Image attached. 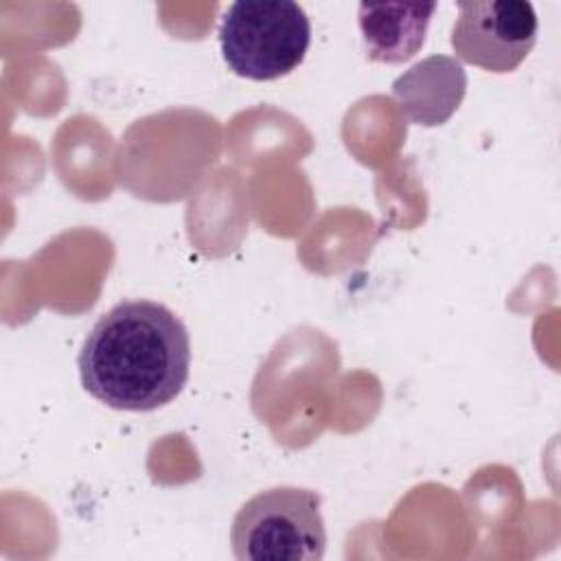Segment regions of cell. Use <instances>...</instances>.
<instances>
[{"label":"cell","mask_w":561,"mask_h":561,"mask_svg":"<svg viewBox=\"0 0 561 561\" xmlns=\"http://www.w3.org/2000/svg\"><path fill=\"white\" fill-rule=\"evenodd\" d=\"M537 26L535 7L524 0L460 2L451 48L482 70L511 72L533 50Z\"/></svg>","instance_id":"4"},{"label":"cell","mask_w":561,"mask_h":561,"mask_svg":"<svg viewBox=\"0 0 561 561\" xmlns=\"http://www.w3.org/2000/svg\"><path fill=\"white\" fill-rule=\"evenodd\" d=\"M191 340L184 322L153 300H121L105 311L79 353L83 388L114 410L151 412L186 386Z\"/></svg>","instance_id":"1"},{"label":"cell","mask_w":561,"mask_h":561,"mask_svg":"<svg viewBox=\"0 0 561 561\" xmlns=\"http://www.w3.org/2000/svg\"><path fill=\"white\" fill-rule=\"evenodd\" d=\"M436 2H381L359 4V28L366 55L373 61L401 64L425 44Z\"/></svg>","instance_id":"6"},{"label":"cell","mask_w":561,"mask_h":561,"mask_svg":"<svg viewBox=\"0 0 561 561\" xmlns=\"http://www.w3.org/2000/svg\"><path fill=\"white\" fill-rule=\"evenodd\" d=\"M467 77L460 61L447 55H432L401 75L392 94L401 112L416 125H443L460 105Z\"/></svg>","instance_id":"5"},{"label":"cell","mask_w":561,"mask_h":561,"mask_svg":"<svg viewBox=\"0 0 561 561\" xmlns=\"http://www.w3.org/2000/svg\"><path fill=\"white\" fill-rule=\"evenodd\" d=\"M311 42V22L291 0H239L219 22V44L234 75L272 81L296 70Z\"/></svg>","instance_id":"2"},{"label":"cell","mask_w":561,"mask_h":561,"mask_svg":"<svg viewBox=\"0 0 561 561\" xmlns=\"http://www.w3.org/2000/svg\"><path fill=\"white\" fill-rule=\"evenodd\" d=\"M230 543L239 561H320L327 548L320 495L302 486L259 491L237 511Z\"/></svg>","instance_id":"3"}]
</instances>
